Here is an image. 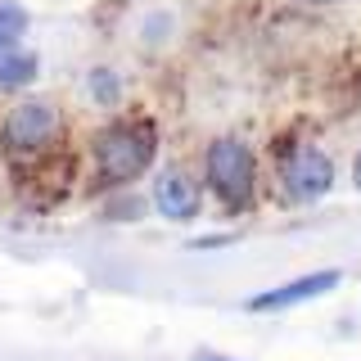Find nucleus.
<instances>
[{"label": "nucleus", "mask_w": 361, "mask_h": 361, "mask_svg": "<svg viewBox=\"0 0 361 361\" xmlns=\"http://www.w3.org/2000/svg\"><path fill=\"white\" fill-rule=\"evenodd\" d=\"M195 361H235V357H217V353H199Z\"/></svg>", "instance_id": "f8f14e48"}, {"label": "nucleus", "mask_w": 361, "mask_h": 361, "mask_svg": "<svg viewBox=\"0 0 361 361\" xmlns=\"http://www.w3.org/2000/svg\"><path fill=\"white\" fill-rule=\"evenodd\" d=\"M203 176H208V190L226 208H244L257 185V158L240 135H221L203 154Z\"/></svg>", "instance_id": "f03ea898"}, {"label": "nucleus", "mask_w": 361, "mask_h": 361, "mask_svg": "<svg viewBox=\"0 0 361 361\" xmlns=\"http://www.w3.org/2000/svg\"><path fill=\"white\" fill-rule=\"evenodd\" d=\"M353 185L361 190V149H357V158H353Z\"/></svg>", "instance_id": "9b49d317"}, {"label": "nucleus", "mask_w": 361, "mask_h": 361, "mask_svg": "<svg viewBox=\"0 0 361 361\" xmlns=\"http://www.w3.org/2000/svg\"><path fill=\"white\" fill-rule=\"evenodd\" d=\"M54 131H59V109L50 104V99H23L18 109H9V118L0 122V145H5L9 154L27 158L45 149V145L54 140Z\"/></svg>", "instance_id": "7ed1b4c3"}, {"label": "nucleus", "mask_w": 361, "mask_h": 361, "mask_svg": "<svg viewBox=\"0 0 361 361\" xmlns=\"http://www.w3.org/2000/svg\"><path fill=\"white\" fill-rule=\"evenodd\" d=\"M149 203L158 208V217H167V221H195L199 217V185H195V176L180 172V167H163V172L154 176Z\"/></svg>", "instance_id": "423d86ee"}, {"label": "nucleus", "mask_w": 361, "mask_h": 361, "mask_svg": "<svg viewBox=\"0 0 361 361\" xmlns=\"http://www.w3.org/2000/svg\"><path fill=\"white\" fill-rule=\"evenodd\" d=\"M90 154H95V172L104 185H127V180L145 176L154 167L158 135L149 122H109L95 135Z\"/></svg>", "instance_id": "f257e3e1"}, {"label": "nucleus", "mask_w": 361, "mask_h": 361, "mask_svg": "<svg viewBox=\"0 0 361 361\" xmlns=\"http://www.w3.org/2000/svg\"><path fill=\"white\" fill-rule=\"evenodd\" d=\"M343 285V271L338 267H325V271H307V276L289 280V285H276V289H262L244 302L248 312H285V307H298V302H312V298H325L330 289Z\"/></svg>", "instance_id": "39448f33"}, {"label": "nucleus", "mask_w": 361, "mask_h": 361, "mask_svg": "<svg viewBox=\"0 0 361 361\" xmlns=\"http://www.w3.org/2000/svg\"><path fill=\"white\" fill-rule=\"evenodd\" d=\"M27 9L18 5V0H0V37H23L27 32Z\"/></svg>", "instance_id": "1a4fd4ad"}, {"label": "nucleus", "mask_w": 361, "mask_h": 361, "mask_svg": "<svg viewBox=\"0 0 361 361\" xmlns=\"http://www.w3.org/2000/svg\"><path fill=\"white\" fill-rule=\"evenodd\" d=\"M86 90H90V99H95L99 109H118V99H122V77L113 73V68H90L86 73Z\"/></svg>", "instance_id": "6e6552de"}, {"label": "nucleus", "mask_w": 361, "mask_h": 361, "mask_svg": "<svg viewBox=\"0 0 361 361\" xmlns=\"http://www.w3.org/2000/svg\"><path fill=\"white\" fill-rule=\"evenodd\" d=\"M280 180H285V195L293 203H316L334 190V158L316 145H298L280 163Z\"/></svg>", "instance_id": "20e7f679"}, {"label": "nucleus", "mask_w": 361, "mask_h": 361, "mask_svg": "<svg viewBox=\"0 0 361 361\" xmlns=\"http://www.w3.org/2000/svg\"><path fill=\"white\" fill-rule=\"evenodd\" d=\"M41 77V54L23 37H0V90H27Z\"/></svg>", "instance_id": "0eeeda50"}, {"label": "nucleus", "mask_w": 361, "mask_h": 361, "mask_svg": "<svg viewBox=\"0 0 361 361\" xmlns=\"http://www.w3.org/2000/svg\"><path fill=\"white\" fill-rule=\"evenodd\" d=\"M307 5H334V0H307Z\"/></svg>", "instance_id": "ddd939ff"}, {"label": "nucleus", "mask_w": 361, "mask_h": 361, "mask_svg": "<svg viewBox=\"0 0 361 361\" xmlns=\"http://www.w3.org/2000/svg\"><path fill=\"white\" fill-rule=\"evenodd\" d=\"M145 212V203H135V199H122V203H113L109 208V217H118V221H135Z\"/></svg>", "instance_id": "9d476101"}]
</instances>
